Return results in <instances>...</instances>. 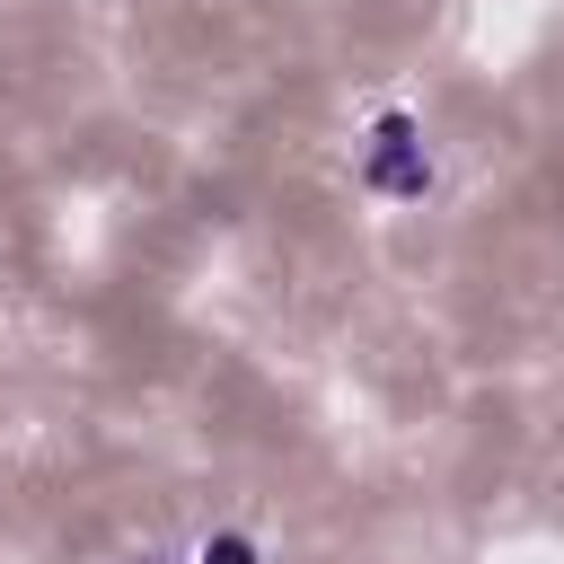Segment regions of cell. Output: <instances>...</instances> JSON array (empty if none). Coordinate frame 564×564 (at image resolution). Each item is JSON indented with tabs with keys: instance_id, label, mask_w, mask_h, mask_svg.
Wrapping results in <instances>:
<instances>
[{
	"instance_id": "obj_1",
	"label": "cell",
	"mask_w": 564,
	"mask_h": 564,
	"mask_svg": "<svg viewBox=\"0 0 564 564\" xmlns=\"http://www.w3.org/2000/svg\"><path fill=\"white\" fill-rule=\"evenodd\" d=\"M194 564H256V546H247V538H203Z\"/></svg>"
}]
</instances>
